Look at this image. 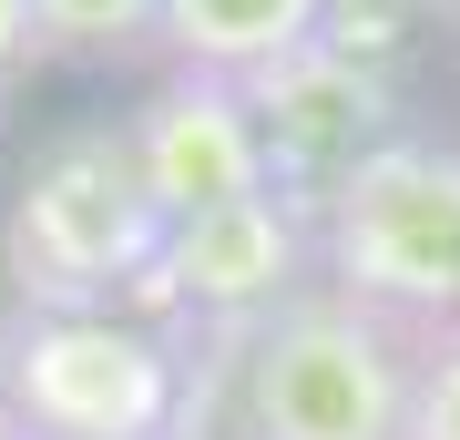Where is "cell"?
I'll list each match as a JSON object with an SVG mask.
<instances>
[{
	"label": "cell",
	"instance_id": "1",
	"mask_svg": "<svg viewBox=\"0 0 460 440\" xmlns=\"http://www.w3.org/2000/svg\"><path fill=\"white\" fill-rule=\"evenodd\" d=\"M154 256H164V205L133 164L123 113L62 123L51 144H31L11 215H0L11 308H133Z\"/></svg>",
	"mask_w": 460,
	"mask_h": 440
},
{
	"label": "cell",
	"instance_id": "2",
	"mask_svg": "<svg viewBox=\"0 0 460 440\" xmlns=\"http://www.w3.org/2000/svg\"><path fill=\"white\" fill-rule=\"evenodd\" d=\"M410 359L420 318H389L317 277L277 318L235 328V440H399Z\"/></svg>",
	"mask_w": 460,
	"mask_h": 440
},
{
	"label": "cell",
	"instance_id": "3",
	"mask_svg": "<svg viewBox=\"0 0 460 440\" xmlns=\"http://www.w3.org/2000/svg\"><path fill=\"white\" fill-rule=\"evenodd\" d=\"M0 409L31 440H164L184 409V338L144 308H11Z\"/></svg>",
	"mask_w": 460,
	"mask_h": 440
},
{
	"label": "cell",
	"instance_id": "4",
	"mask_svg": "<svg viewBox=\"0 0 460 440\" xmlns=\"http://www.w3.org/2000/svg\"><path fill=\"white\" fill-rule=\"evenodd\" d=\"M317 277L389 318H460V144L399 133L317 195Z\"/></svg>",
	"mask_w": 460,
	"mask_h": 440
},
{
	"label": "cell",
	"instance_id": "5",
	"mask_svg": "<svg viewBox=\"0 0 460 440\" xmlns=\"http://www.w3.org/2000/svg\"><path fill=\"white\" fill-rule=\"evenodd\" d=\"M296 287H317V215L296 195H235L164 226V256L144 266L133 308L164 328H256Z\"/></svg>",
	"mask_w": 460,
	"mask_h": 440
},
{
	"label": "cell",
	"instance_id": "6",
	"mask_svg": "<svg viewBox=\"0 0 460 440\" xmlns=\"http://www.w3.org/2000/svg\"><path fill=\"white\" fill-rule=\"evenodd\" d=\"M246 103L266 123V164H277V195H296L317 215V195L348 175V164H368L378 144H399V82L389 62H358V51L338 41H296L287 62L246 72Z\"/></svg>",
	"mask_w": 460,
	"mask_h": 440
},
{
	"label": "cell",
	"instance_id": "7",
	"mask_svg": "<svg viewBox=\"0 0 460 440\" xmlns=\"http://www.w3.org/2000/svg\"><path fill=\"white\" fill-rule=\"evenodd\" d=\"M123 133H133V164H144L164 226H184V215H205V205H235V195H277L266 123H256V103H246L235 72L164 62V82L123 113Z\"/></svg>",
	"mask_w": 460,
	"mask_h": 440
},
{
	"label": "cell",
	"instance_id": "8",
	"mask_svg": "<svg viewBox=\"0 0 460 440\" xmlns=\"http://www.w3.org/2000/svg\"><path fill=\"white\" fill-rule=\"evenodd\" d=\"M328 31V0H164V31L154 51L164 62H195V72H266L287 62L296 41Z\"/></svg>",
	"mask_w": 460,
	"mask_h": 440
},
{
	"label": "cell",
	"instance_id": "9",
	"mask_svg": "<svg viewBox=\"0 0 460 440\" xmlns=\"http://www.w3.org/2000/svg\"><path fill=\"white\" fill-rule=\"evenodd\" d=\"M31 21L51 62H113L164 31V0H31Z\"/></svg>",
	"mask_w": 460,
	"mask_h": 440
},
{
	"label": "cell",
	"instance_id": "10",
	"mask_svg": "<svg viewBox=\"0 0 460 440\" xmlns=\"http://www.w3.org/2000/svg\"><path fill=\"white\" fill-rule=\"evenodd\" d=\"M399 440H460V318H420L410 359V430Z\"/></svg>",
	"mask_w": 460,
	"mask_h": 440
},
{
	"label": "cell",
	"instance_id": "11",
	"mask_svg": "<svg viewBox=\"0 0 460 440\" xmlns=\"http://www.w3.org/2000/svg\"><path fill=\"white\" fill-rule=\"evenodd\" d=\"M31 62H51V51H41V21H31V0H0V93H11Z\"/></svg>",
	"mask_w": 460,
	"mask_h": 440
},
{
	"label": "cell",
	"instance_id": "12",
	"mask_svg": "<svg viewBox=\"0 0 460 440\" xmlns=\"http://www.w3.org/2000/svg\"><path fill=\"white\" fill-rule=\"evenodd\" d=\"M0 440H31V430H21V420H11V409H0Z\"/></svg>",
	"mask_w": 460,
	"mask_h": 440
},
{
	"label": "cell",
	"instance_id": "13",
	"mask_svg": "<svg viewBox=\"0 0 460 440\" xmlns=\"http://www.w3.org/2000/svg\"><path fill=\"white\" fill-rule=\"evenodd\" d=\"M0 359H11V308H0Z\"/></svg>",
	"mask_w": 460,
	"mask_h": 440
},
{
	"label": "cell",
	"instance_id": "14",
	"mask_svg": "<svg viewBox=\"0 0 460 440\" xmlns=\"http://www.w3.org/2000/svg\"><path fill=\"white\" fill-rule=\"evenodd\" d=\"M429 11H450V21H460V0H429Z\"/></svg>",
	"mask_w": 460,
	"mask_h": 440
}]
</instances>
